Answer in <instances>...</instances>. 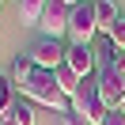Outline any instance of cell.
<instances>
[{
    "instance_id": "obj_5",
    "label": "cell",
    "mask_w": 125,
    "mask_h": 125,
    "mask_svg": "<svg viewBox=\"0 0 125 125\" xmlns=\"http://www.w3.org/2000/svg\"><path fill=\"white\" fill-rule=\"evenodd\" d=\"M95 80H99V95H102V102H106V110H117L121 99H125V72H117V68H99Z\"/></svg>"
},
{
    "instance_id": "obj_12",
    "label": "cell",
    "mask_w": 125,
    "mask_h": 125,
    "mask_svg": "<svg viewBox=\"0 0 125 125\" xmlns=\"http://www.w3.org/2000/svg\"><path fill=\"white\" fill-rule=\"evenodd\" d=\"M19 102V95H15V83H11L8 76H0V114H8L11 106Z\"/></svg>"
},
{
    "instance_id": "obj_20",
    "label": "cell",
    "mask_w": 125,
    "mask_h": 125,
    "mask_svg": "<svg viewBox=\"0 0 125 125\" xmlns=\"http://www.w3.org/2000/svg\"><path fill=\"white\" fill-rule=\"evenodd\" d=\"M0 8H4V0H0Z\"/></svg>"
},
{
    "instance_id": "obj_14",
    "label": "cell",
    "mask_w": 125,
    "mask_h": 125,
    "mask_svg": "<svg viewBox=\"0 0 125 125\" xmlns=\"http://www.w3.org/2000/svg\"><path fill=\"white\" fill-rule=\"evenodd\" d=\"M106 38L114 42L117 49H125V15H121V19H117V23H114V27H110V31H106Z\"/></svg>"
},
{
    "instance_id": "obj_2",
    "label": "cell",
    "mask_w": 125,
    "mask_h": 125,
    "mask_svg": "<svg viewBox=\"0 0 125 125\" xmlns=\"http://www.w3.org/2000/svg\"><path fill=\"white\" fill-rule=\"evenodd\" d=\"M72 114H80L83 121H91V125H102V117L110 114L106 102H102V95H99V80H95V76H87L83 83H80V91L72 95Z\"/></svg>"
},
{
    "instance_id": "obj_19",
    "label": "cell",
    "mask_w": 125,
    "mask_h": 125,
    "mask_svg": "<svg viewBox=\"0 0 125 125\" xmlns=\"http://www.w3.org/2000/svg\"><path fill=\"white\" fill-rule=\"evenodd\" d=\"M117 114H125V99H121V106H117Z\"/></svg>"
},
{
    "instance_id": "obj_6",
    "label": "cell",
    "mask_w": 125,
    "mask_h": 125,
    "mask_svg": "<svg viewBox=\"0 0 125 125\" xmlns=\"http://www.w3.org/2000/svg\"><path fill=\"white\" fill-rule=\"evenodd\" d=\"M68 4L64 0H49L46 4V11H42V38H64L68 34Z\"/></svg>"
},
{
    "instance_id": "obj_1",
    "label": "cell",
    "mask_w": 125,
    "mask_h": 125,
    "mask_svg": "<svg viewBox=\"0 0 125 125\" xmlns=\"http://www.w3.org/2000/svg\"><path fill=\"white\" fill-rule=\"evenodd\" d=\"M19 95L31 99V102H38V106L57 110V114H68V110H72V99L57 87V76H53L49 68H34V76L27 80V87H23Z\"/></svg>"
},
{
    "instance_id": "obj_15",
    "label": "cell",
    "mask_w": 125,
    "mask_h": 125,
    "mask_svg": "<svg viewBox=\"0 0 125 125\" xmlns=\"http://www.w3.org/2000/svg\"><path fill=\"white\" fill-rule=\"evenodd\" d=\"M61 125H91V121H83L80 114H72V110H68V114H61Z\"/></svg>"
},
{
    "instance_id": "obj_3",
    "label": "cell",
    "mask_w": 125,
    "mask_h": 125,
    "mask_svg": "<svg viewBox=\"0 0 125 125\" xmlns=\"http://www.w3.org/2000/svg\"><path fill=\"white\" fill-rule=\"evenodd\" d=\"M95 34H99L95 4H91V0H83V4H76V8L68 11V38H72V42H91Z\"/></svg>"
},
{
    "instance_id": "obj_18",
    "label": "cell",
    "mask_w": 125,
    "mask_h": 125,
    "mask_svg": "<svg viewBox=\"0 0 125 125\" xmlns=\"http://www.w3.org/2000/svg\"><path fill=\"white\" fill-rule=\"evenodd\" d=\"M64 4H68V8H76V4H83V0H64Z\"/></svg>"
},
{
    "instance_id": "obj_7",
    "label": "cell",
    "mask_w": 125,
    "mask_h": 125,
    "mask_svg": "<svg viewBox=\"0 0 125 125\" xmlns=\"http://www.w3.org/2000/svg\"><path fill=\"white\" fill-rule=\"evenodd\" d=\"M64 64H68L80 80L95 76V46H91V42H68V57H64Z\"/></svg>"
},
{
    "instance_id": "obj_16",
    "label": "cell",
    "mask_w": 125,
    "mask_h": 125,
    "mask_svg": "<svg viewBox=\"0 0 125 125\" xmlns=\"http://www.w3.org/2000/svg\"><path fill=\"white\" fill-rule=\"evenodd\" d=\"M102 125H125V114H117V110H110V114L102 117Z\"/></svg>"
},
{
    "instance_id": "obj_4",
    "label": "cell",
    "mask_w": 125,
    "mask_h": 125,
    "mask_svg": "<svg viewBox=\"0 0 125 125\" xmlns=\"http://www.w3.org/2000/svg\"><path fill=\"white\" fill-rule=\"evenodd\" d=\"M27 53H31V61L38 64V68H49V72H53V68H61V64H64L68 46H64L61 38H42V42H34Z\"/></svg>"
},
{
    "instance_id": "obj_8",
    "label": "cell",
    "mask_w": 125,
    "mask_h": 125,
    "mask_svg": "<svg viewBox=\"0 0 125 125\" xmlns=\"http://www.w3.org/2000/svg\"><path fill=\"white\" fill-rule=\"evenodd\" d=\"M34 68H38V64L31 61V53H19L15 61L8 64V80L15 83V91H23V87H27V80L34 76Z\"/></svg>"
},
{
    "instance_id": "obj_10",
    "label": "cell",
    "mask_w": 125,
    "mask_h": 125,
    "mask_svg": "<svg viewBox=\"0 0 125 125\" xmlns=\"http://www.w3.org/2000/svg\"><path fill=\"white\" fill-rule=\"evenodd\" d=\"M91 4H95V19H99V34H106L110 27L121 19V11H117L114 0H91Z\"/></svg>"
},
{
    "instance_id": "obj_13",
    "label": "cell",
    "mask_w": 125,
    "mask_h": 125,
    "mask_svg": "<svg viewBox=\"0 0 125 125\" xmlns=\"http://www.w3.org/2000/svg\"><path fill=\"white\" fill-rule=\"evenodd\" d=\"M11 114H15V121H19V125H34V102L19 95V102L11 106Z\"/></svg>"
},
{
    "instance_id": "obj_11",
    "label": "cell",
    "mask_w": 125,
    "mask_h": 125,
    "mask_svg": "<svg viewBox=\"0 0 125 125\" xmlns=\"http://www.w3.org/2000/svg\"><path fill=\"white\" fill-rule=\"evenodd\" d=\"M53 76H57V87H61V91L68 95V99H72V95L80 91V83H83V80H80L76 72L68 68V64H61V68H53Z\"/></svg>"
},
{
    "instance_id": "obj_17",
    "label": "cell",
    "mask_w": 125,
    "mask_h": 125,
    "mask_svg": "<svg viewBox=\"0 0 125 125\" xmlns=\"http://www.w3.org/2000/svg\"><path fill=\"white\" fill-rule=\"evenodd\" d=\"M0 125H19V121H15V114L8 110V114H0Z\"/></svg>"
},
{
    "instance_id": "obj_9",
    "label": "cell",
    "mask_w": 125,
    "mask_h": 125,
    "mask_svg": "<svg viewBox=\"0 0 125 125\" xmlns=\"http://www.w3.org/2000/svg\"><path fill=\"white\" fill-rule=\"evenodd\" d=\"M49 0H15V8H19V23L23 27H38L42 23V11H46Z\"/></svg>"
}]
</instances>
